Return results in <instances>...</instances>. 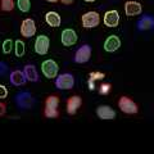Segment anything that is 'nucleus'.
Returning a JSON list of instances; mask_svg holds the SVG:
<instances>
[{
	"label": "nucleus",
	"instance_id": "1",
	"mask_svg": "<svg viewBox=\"0 0 154 154\" xmlns=\"http://www.w3.org/2000/svg\"><path fill=\"white\" fill-rule=\"evenodd\" d=\"M75 76L72 73H68V72H66V73H62L59 76L55 77V88L59 89V90H71L73 89L75 86Z\"/></svg>",
	"mask_w": 154,
	"mask_h": 154
},
{
	"label": "nucleus",
	"instance_id": "2",
	"mask_svg": "<svg viewBox=\"0 0 154 154\" xmlns=\"http://www.w3.org/2000/svg\"><path fill=\"white\" fill-rule=\"evenodd\" d=\"M16 104L21 109H30L35 104V98L28 91H19L16 95Z\"/></svg>",
	"mask_w": 154,
	"mask_h": 154
},
{
	"label": "nucleus",
	"instance_id": "3",
	"mask_svg": "<svg viewBox=\"0 0 154 154\" xmlns=\"http://www.w3.org/2000/svg\"><path fill=\"white\" fill-rule=\"evenodd\" d=\"M118 108L126 114H136L139 112L137 104L128 96H121L118 100Z\"/></svg>",
	"mask_w": 154,
	"mask_h": 154
},
{
	"label": "nucleus",
	"instance_id": "4",
	"mask_svg": "<svg viewBox=\"0 0 154 154\" xmlns=\"http://www.w3.org/2000/svg\"><path fill=\"white\" fill-rule=\"evenodd\" d=\"M58 71H59V67H58L57 62L53 60V59H46L42 62L41 64V72L42 75H44L46 79H55L58 76Z\"/></svg>",
	"mask_w": 154,
	"mask_h": 154
},
{
	"label": "nucleus",
	"instance_id": "5",
	"mask_svg": "<svg viewBox=\"0 0 154 154\" xmlns=\"http://www.w3.org/2000/svg\"><path fill=\"white\" fill-rule=\"evenodd\" d=\"M90 58H91V46L89 44H84L76 50L75 57H73V62L75 63H79V64L88 63L90 60Z\"/></svg>",
	"mask_w": 154,
	"mask_h": 154
},
{
	"label": "nucleus",
	"instance_id": "6",
	"mask_svg": "<svg viewBox=\"0 0 154 154\" xmlns=\"http://www.w3.org/2000/svg\"><path fill=\"white\" fill-rule=\"evenodd\" d=\"M81 22L85 28H94L100 23V16L98 12H86L81 18Z\"/></svg>",
	"mask_w": 154,
	"mask_h": 154
},
{
	"label": "nucleus",
	"instance_id": "7",
	"mask_svg": "<svg viewBox=\"0 0 154 154\" xmlns=\"http://www.w3.org/2000/svg\"><path fill=\"white\" fill-rule=\"evenodd\" d=\"M36 33V23L31 18L23 19L22 25H21V35L26 38H30L32 36H35Z\"/></svg>",
	"mask_w": 154,
	"mask_h": 154
},
{
	"label": "nucleus",
	"instance_id": "8",
	"mask_svg": "<svg viewBox=\"0 0 154 154\" xmlns=\"http://www.w3.org/2000/svg\"><path fill=\"white\" fill-rule=\"evenodd\" d=\"M49 46H50V40L49 37L45 35H40L36 37L35 40V51L38 55H45L49 51Z\"/></svg>",
	"mask_w": 154,
	"mask_h": 154
},
{
	"label": "nucleus",
	"instance_id": "9",
	"mask_svg": "<svg viewBox=\"0 0 154 154\" xmlns=\"http://www.w3.org/2000/svg\"><path fill=\"white\" fill-rule=\"evenodd\" d=\"M60 41L64 46L69 48V46H73L76 42H77V33L75 30L72 28H66V30L62 31V35H60Z\"/></svg>",
	"mask_w": 154,
	"mask_h": 154
},
{
	"label": "nucleus",
	"instance_id": "10",
	"mask_svg": "<svg viewBox=\"0 0 154 154\" xmlns=\"http://www.w3.org/2000/svg\"><path fill=\"white\" fill-rule=\"evenodd\" d=\"M121 48V40L117 35H109L104 41V50L107 53H114Z\"/></svg>",
	"mask_w": 154,
	"mask_h": 154
},
{
	"label": "nucleus",
	"instance_id": "11",
	"mask_svg": "<svg viewBox=\"0 0 154 154\" xmlns=\"http://www.w3.org/2000/svg\"><path fill=\"white\" fill-rule=\"evenodd\" d=\"M96 116L100 119H114L116 118V110L107 104H102L96 108Z\"/></svg>",
	"mask_w": 154,
	"mask_h": 154
},
{
	"label": "nucleus",
	"instance_id": "12",
	"mask_svg": "<svg viewBox=\"0 0 154 154\" xmlns=\"http://www.w3.org/2000/svg\"><path fill=\"white\" fill-rule=\"evenodd\" d=\"M143 12V7L139 2H134V0H128L125 4V13L126 16L128 17H135V16H139Z\"/></svg>",
	"mask_w": 154,
	"mask_h": 154
},
{
	"label": "nucleus",
	"instance_id": "13",
	"mask_svg": "<svg viewBox=\"0 0 154 154\" xmlns=\"http://www.w3.org/2000/svg\"><path fill=\"white\" fill-rule=\"evenodd\" d=\"M137 30L139 31H149L154 28V17L152 14H144V16L139 19L137 23Z\"/></svg>",
	"mask_w": 154,
	"mask_h": 154
},
{
	"label": "nucleus",
	"instance_id": "14",
	"mask_svg": "<svg viewBox=\"0 0 154 154\" xmlns=\"http://www.w3.org/2000/svg\"><path fill=\"white\" fill-rule=\"evenodd\" d=\"M103 22L107 27H117L119 23V13L117 11H108L105 12Z\"/></svg>",
	"mask_w": 154,
	"mask_h": 154
},
{
	"label": "nucleus",
	"instance_id": "15",
	"mask_svg": "<svg viewBox=\"0 0 154 154\" xmlns=\"http://www.w3.org/2000/svg\"><path fill=\"white\" fill-rule=\"evenodd\" d=\"M81 104H82V99L79 95H73L68 98V100H67V113L71 116L76 114L79 108L81 107Z\"/></svg>",
	"mask_w": 154,
	"mask_h": 154
},
{
	"label": "nucleus",
	"instance_id": "16",
	"mask_svg": "<svg viewBox=\"0 0 154 154\" xmlns=\"http://www.w3.org/2000/svg\"><path fill=\"white\" fill-rule=\"evenodd\" d=\"M9 81L11 84L14 86H23L27 82V79L25 76V72L19 71V69H14L11 72V76H9Z\"/></svg>",
	"mask_w": 154,
	"mask_h": 154
},
{
	"label": "nucleus",
	"instance_id": "17",
	"mask_svg": "<svg viewBox=\"0 0 154 154\" xmlns=\"http://www.w3.org/2000/svg\"><path fill=\"white\" fill-rule=\"evenodd\" d=\"M23 72H25L27 81H30V82H38L40 77H38V72L36 69L35 64H26L23 67Z\"/></svg>",
	"mask_w": 154,
	"mask_h": 154
},
{
	"label": "nucleus",
	"instance_id": "18",
	"mask_svg": "<svg viewBox=\"0 0 154 154\" xmlns=\"http://www.w3.org/2000/svg\"><path fill=\"white\" fill-rule=\"evenodd\" d=\"M45 21H46L48 25L51 26V27H59L62 19H60V16L57 12H48L45 14Z\"/></svg>",
	"mask_w": 154,
	"mask_h": 154
},
{
	"label": "nucleus",
	"instance_id": "19",
	"mask_svg": "<svg viewBox=\"0 0 154 154\" xmlns=\"http://www.w3.org/2000/svg\"><path fill=\"white\" fill-rule=\"evenodd\" d=\"M59 105V98L57 95H49L45 100V107L46 108H58Z\"/></svg>",
	"mask_w": 154,
	"mask_h": 154
},
{
	"label": "nucleus",
	"instance_id": "20",
	"mask_svg": "<svg viewBox=\"0 0 154 154\" xmlns=\"http://www.w3.org/2000/svg\"><path fill=\"white\" fill-rule=\"evenodd\" d=\"M17 7L22 13H28L31 9V2L30 0H17Z\"/></svg>",
	"mask_w": 154,
	"mask_h": 154
},
{
	"label": "nucleus",
	"instance_id": "21",
	"mask_svg": "<svg viewBox=\"0 0 154 154\" xmlns=\"http://www.w3.org/2000/svg\"><path fill=\"white\" fill-rule=\"evenodd\" d=\"M25 42L21 41V40H16L14 41V51H16V55L17 57H23L25 54Z\"/></svg>",
	"mask_w": 154,
	"mask_h": 154
},
{
	"label": "nucleus",
	"instance_id": "22",
	"mask_svg": "<svg viewBox=\"0 0 154 154\" xmlns=\"http://www.w3.org/2000/svg\"><path fill=\"white\" fill-rule=\"evenodd\" d=\"M44 114L46 118H57L59 116V110L58 108H44Z\"/></svg>",
	"mask_w": 154,
	"mask_h": 154
},
{
	"label": "nucleus",
	"instance_id": "23",
	"mask_svg": "<svg viewBox=\"0 0 154 154\" xmlns=\"http://www.w3.org/2000/svg\"><path fill=\"white\" fill-rule=\"evenodd\" d=\"M2 9L4 12H12L14 9V0H2Z\"/></svg>",
	"mask_w": 154,
	"mask_h": 154
},
{
	"label": "nucleus",
	"instance_id": "24",
	"mask_svg": "<svg viewBox=\"0 0 154 154\" xmlns=\"http://www.w3.org/2000/svg\"><path fill=\"white\" fill-rule=\"evenodd\" d=\"M13 45H14V42L11 40V38L4 40V42H3V53H4V54H9V53L12 51V49L14 48Z\"/></svg>",
	"mask_w": 154,
	"mask_h": 154
},
{
	"label": "nucleus",
	"instance_id": "25",
	"mask_svg": "<svg viewBox=\"0 0 154 154\" xmlns=\"http://www.w3.org/2000/svg\"><path fill=\"white\" fill-rule=\"evenodd\" d=\"M110 84H108V82H105V84H102L99 86V94L100 95H107L109 91H110Z\"/></svg>",
	"mask_w": 154,
	"mask_h": 154
},
{
	"label": "nucleus",
	"instance_id": "26",
	"mask_svg": "<svg viewBox=\"0 0 154 154\" xmlns=\"http://www.w3.org/2000/svg\"><path fill=\"white\" fill-rule=\"evenodd\" d=\"M105 75L103 72H90L89 75V80H93V81H96V80H102L104 79Z\"/></svg>",
	"mask_w": 154,
	"mask_h": 154
},
{
	"label": "nucleus",
	"instance_id": "27",
	"mask_svg": "<svg viewBox=\"0 0 154 154\" xmlns=\"http://www.w3.org/2000/svg\"><path fill=\"white\" fill-rule=\"evenodd\" d=\"M8 95V90L4 85H0V99H5Z\"/></svg>",
	"mask_w": 154,
	"mask_h": 154
},
{
	"label": "nucleus",
	"instance_id": "28",
	"mask_svg": "<svg viewBox=\"0 0 154 154\" xmlns=\"http://www.w3.org/2000/svg\"><path fill=\"white\" fill-rule=\"evenodd\" d=\"M8 71V67H7V64L4 63V62H0V76H3L5 72Z\"/></svg>",
	"mask_w": 154,
	"mask_h": 154
},
{
	"label": "nucleus",
	"instance_id": "29",
	"mask_svg": "<svg viewBox=\"0 0 154 154\" xmlns=\"http://www.w3.org/2000/svg\"><path fill=\"white\" fill-rule=\"evenodd\" d=\"M5 112H7V107H5V104L0 103V117L5 114Z\"/></svg>",
	"mask_w": 154,
	"mask_h": 154
},
{
	"label": "nucleus",
	"instance_id": "30",
	"mask_svg": "<svg viewBox=\"0 0 154 154\" xmlns=\"http://www.w3.org/2000/svg\"><path fill=\"white\" fill-rule=\"evenodd\" d=\"M88 85H89V90H91V91L95 90V81L89 80V81H88Z\"/></svg>",
	"mask_w": 154,
	"mask_h": 154
},
{
	"label": "nucleus",
	"instance_id": "31",
	"mask_svg": "<svg viewBox=\"0 0 154 154\" xmlns=\"http://www.w3.org/2000/svg\"><path fill=\"white\" fill-rule=\"evenodd\" d=\"M59 2L62 3V4H66V5H69V4H72L75 2V0H59Z\"/></svg>",
	"mask_w": 154,
	"mask_h": 154
},
{
	"label": "nucleus",
	"instance_id": "32",
	"mask_svg": "<svg viewBox=\"0 0 154 154\" xmlns=\"http://www.w3.org/2000/svg\"><path fill=\"white\" fill-rule=\"evenodd\" d=\"M46 2H49V3H57V2H59V0H46Z\"/></svg>",
	"mask_w": 154,
	"mask_h": 154
},
{
	"label": "nucleus",
	"instance_id": "33",
	"mask_svg": "<svg viewBox=\"0 0 154 154\" xmlns=\"http://www.w3.org/2000/svg\"><path fill=\"white\" fill-rule=\"evenodd\" d=\"M85 2H88V3H93V2H96V0H85Z\"/></svg>",
	"mask_w": 154,
	"mask_h": 154
},
{
	"label": "nucleus",
	"instance_id": "34",
	"mask_svg": "<svg viewBox=\"0 0 154 154\" xmlns=\"http://www.w3.org/2000/svg\"><path fill=\"white\" fill-rule=\"evenodd\" d=\"M0 8H2V5H0Z\"/></svg>",
	"mask_w": 154,
	"mask_h": 154
}]
</instances>
